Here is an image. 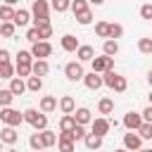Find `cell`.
Instances as JSON below:
<instances>
[{"mask_svg":"<svg viewBox=\"0 0 152 152\" xmlns=\"http://www.w3.org/2000/svg\"><path fill=\"white\" fill-rule=\"evenodd\" d=\"M31 14H33V26L48 24L50 21V2L48 0H33L31 2Z\"/></svg>","mask_w":152,"mask_h":152,"instance_id":"obj_1","label":"cell"},{"mask_svg":"<svg viewBox=\"0 0 152 152\" xmlns=\"http://www.w3.org/2000/svg\"><path fill=\"white\" fill-rule=\"evenodd\" d=\"M24 121L31 124L36 131H45L48 128V116H45V112H38V109H26L24 112Z\"/></svg>","mask_w":152,"mask_h":152,"instance_id":"obj_2","label":"cell"},{"mask_svg":"<svg viewBox=\"0 0 152 152\" xmlns=\"http://www.w3.org/2000/svg\"><path fill=\"white\" fill-rule=\"evenodd\" d=\"M0 121H2L5 126H19V124L24 121V112L12 109V107H2V109H0Z\"/></svg>","mask_w":152,"mask_h":152,"instance_id":"obj_3","label":"cell"},{"mask_svg":"<svg viewBox=\"0 0 152 152\" xmlns=\"http://www.w3.org/2000/svg\"><path fill=\"white\" fill-rule=\"evenodd\" d=\"M90 64H93V71L104 74V71L114 69V57H109V55H100V57H93Z\"/></svg>","mask_w":152,"mask_h":152,"instance_id":"obj_4","label":"cell"},{"mask_svg":"<svg viewBox=\"0 0 152 152\" xmlns=\"http://www.w3.org/2000/svg\"><path fill=\"white\" fill-rule=\"evenodd\" d=\"M31 55H33L36 59H45V57H50V55H52V45H50V40H38V43H33V45H31Z\"/></svg>","mask_w":152,"mask_h":152,"instance_id":"obj_5","label":"cell"},{"mask_svg":"<svg viewBox=\"0 0 152 152\" xmlns=\"http://www.w3.org/2000/svg\"><path fill=\"white\" fill-rule=\"evenodd\" d=\"M64 76L69 78V81H83V76H86V71H83V66H81V62H69L66 66H64Z\"/></svg>","mask_w":152,"mask_h":152,"instance_id":"obj_6","label":"cell"},{"mask_svg":"<svg viewBox=\"0 0 152 152\" xmlns=\"http://www.w3.org/2000/svg\"><path fill=\"white\" fill-rule=\"evenodd\" d=\"M109 128H112V121L109 119H104V116H100V119H93L90 121V133H95V135H107L109 133Z\"/></svg>","mask_w":152,"mask_h":152,"instance_id":"obj_7","label":"cell"},{"mask_svg":"<svg viewBox=\"0 0 152 152\" xmlns=\"http://www.w3.org/2000/svg\"><path fill=\"white\" fill-rule=\"evenodd\" d=\"M140 145H142V138L138 135V131H128V133L124 135V147H126L128 152L140 150Z\"/></svg>","mask_w":152,"mask_h":152,"instance_id":"obj_8","label":"cell"},{"mask_svg":"<svg viewBox=\"0 0 152 152\" xmlns=\"http://www.w3.org/2000/svg\"><path fill=\"white\" fill-rule=\"evenodd\" d=\"M83 83H86V88H88V90H97V88H102V86H104L102 74H97V71L86 74V76H83Z\"/></svg>","mask_w":152,"mask_h":152,"instance_id":"obj_9","label":"cell"},{"mask_svg":"<svg viewBox=\"0 0 152 152\" xmlns=\"http://www.w3.org/2000/svg\"><path fill=\"white\" fill-rule=\"evenodd\" d=\"M124 126H126L128 131H138V128L142 126V114H138V112L124 114Z\"/></svg>","mask_w":152,"mask_h":152,"instance_id":"obj_10","label":"cell"},{"mask_svg":"<svg viewBox=\"0 0 152 152\" xmlns=\"http://www.w3.org/2000/svg\"><path fill=\"white\" fill-rule=\"evenodd\" d=\"M17 126H5L2 131H0V140L5 142V145H14L17 140H19V133L14 131Z\"/></svg>","mask_w":152,"mask_h":152,"instance_id":"obj_11","label":"cell"},{"mask_svg":"<svg viewBox=\"0 0 152 152\" xmlns=\"http://www.w3.org/2000/svg\"><path fill=\"white\" fill-rule=\"evenodd\" d=\"M62 50L64 52H76L78 50V38L76 36H71V33H66V36H62Z\"/></svg>","mask_w":152,"mask_h":152,"instance_id":"obj_12","label":"cell"},{"mask_svg":"<svg viewBox=\"0 0 152 152\" xmlns=\"http://www.w3.org/2000/svg\"><path fill=\"white\" fill-rule=\"evenodd\" d=\"M31 71L36 74V76H45L48 71H50V64H48V59H33V64H31Z\"/></svg>","mask_w":152,"mask_h":152,"instance_id":"obj_13","label":"cell"},{"mask_svg":"<svg viewBox=\"0 0 152 152\" xmlns=\"http://www.w3.org/2000/svg\"><path fill=\"white\" fill-rule=\"evenodd\" d=\"M74 119H76V124H90L93 121V114H90V109L88 107H78L76 112H74Z\"/></svg>","mask_w":152,"mask_h":152,"instance_id":"obj_14","label":"cell"},{"mask_svg":"<svg viewBox=\"0 0 152 152\" xmlns=\"http://www.w3.org/2000/svg\"><path fill=\"white\" fill-rule=\"evenodd\" d=\"M76 57H78V62H90V59L95 57V50H93L90 45H78Z\"/></svg>","mask_w":152,"mask_h":152,"instance_id":"obj_15","label":"cell"},{"mask_svg":"<svg viewBox=\"0 0 152 152\" xmlns=\"http://www.w3.org/2000/svg\"><path fill=\"white\" fill-rule=\"evenodd\" d=\"M10 90H12L14 95H24V93H26V83H24V78H21V76L10 78Z\"/></svg>","mask_w":152,"mask_h":152,"instance_id":"obj_16","label":"cell"},{"mask_svg":"<svg viewBox=\"0 0 152 152\" xmlns=\"http://www.w3.org/2000/svg\"><path fill=\"white\" fill-rule=\"evenodd\" d=\"M74 126H76L74 114H64V116L59 119V131H62V133H71V131H74Z\"/></svg>","mask_w":152,"mask_h":152,"instance_id":"obj_17","label":"cell"},{"mask_svg":"<svg viewBox=\"0 0 152 152\" xmlns=\"http://www.w3.org/2000/svg\"><path fill=\"white\" fill-rule=\"evenodd\" d=\"M12 21H14V26H26V24L31 21V12H28V10H17Z\"/></svg>","mask_w":152,"mask_h":152,"instance_id":"obj_18","label":"cell"},{"mask_svg":"<svg viewBox=\"0 0 152 152\" xmlns=\"http://www.w3.org/2000/svg\"><path fill=\"white\" fill-rule=\"evenodd\" d=\"M116 52H119V43H116L114 38H104V43H102V55L114 57Z\"/></svg>","mask_w":152,"mask_h":152,"instance_id":"obj_19","label":"cell"},{"mask_svg":"<svg viewBox=\"0 0 152 152\" xmlns=\"http://www.w3.org/2000/svg\"><path fill=\"white\" fill-rule=\"evenodd\" d=\"M59 109H62L64 114H74V112H76V102H74V97H71V95H64V97L59 100Z\"/></svg>","mask_w":152,"mask_h":152,"instance_id":"obj_20","label":"cell"},{"mask_svg":"<svg viewBox=\"0 0 152 152\" xmlns=\"http://www.w3.org/2000/svg\"><path fill=\"white\" fill-rule=\"evenodd\" d=\"M83 142H86V147H88V150H100V147H102V135L88 133V135L83 138Z\"/></svg>","mask_w":152,"mask_h":152,"instance_id":"obj_21","label":"cell"},{"mask_svg":"<svg viewBox=\"0 0 152 152\" xmlns=\"http://www.w3.org/2000/svg\"><path fill=\"white\" fill-rule=\"evenodd\" d=\"M40 88H43V78H40V76H36V74H33V76H28V78H26V90L38 93Z\"/></svg>","mask_w":152,"mask_h":152,"instance_id":"obj_22","label":"cell"},{"mask_svg":"<svg viewBox=\"0 0 152 152\" xmlns=\"http://www.w3.org/2000/svg\"><path fill=\"white\" fill-rule=\"evenodd\" d=\"M126 88H128V81H126V76H114V81H112V90L114 93H126Z\"/></svg>","mask_w":152,"mask_h":152,"instance_id":"obj_23","label":"cell"},{"mask_svg":"<svg viewBox=\"0 0 152 152\" xmlns=\"http://www.w3.org/2000/svg\"><path fill=\"white\" fill-rule=\"evenodd\" d=\"M40 138H43V145H45V150L48 147H52V145H57V133L55 131H40Z\"/></svg>","mask_w":152,"mask_h":152,"instance_id":"obj_24","label":"cell"},{"mask_svg":"<svg viewBox=\"0 0 152 152\" xmlns=\"http://www.w3.org/2000/svg\"><path fill=\"white\" fill-rule=\"evenodd\" d=\"M52 109H57V100L52 97V95H45L43 100H40V112H52Z\"/></svg>","mask_w":152,"mask_h":152,"instance_id":"obj_25","label":"cell"},{"mask_svg":"<svg viewBox=\"0 0 152 152\" xmlns=\"http://www.w3.org/2000/svg\"><path fill=\"white\" fill-rule=\"evenodd\" d=\"M0 76H2V78H7V81H10V78H14V76H17V69H14V64H12V62H5V64H0Z\"/></svg>","mask_w":152,"mask_h":152,"instance_id":"obj_26","label":"cell"},{"mask_svg":"<svg viewBox=\"0 0 152 152\" xmlns=\"http://www.w3.org/2000/svg\"><path fill=\"white\" fill-rule=\"evenodd\" d=\"M14 97H17V95H14L10 88H0V107H10Z\"/></svg>","mask_w":152,"mask_h":152,"instance_id":"obj_27","label":"cell"},{"mask_svg":"<svg viewBox=\"0 0 152 152\" xmlns=\"http://www.w3.org/2000/svg\"><path fill=\"white\" fill-rule=\"evenodd\" d=\"M14 31H17L14 21H2V24H0V36H2V38H12Z\"/></svg>","mask_w":152,"mask_h":152,"instance_id":"obj_28","label":"cell"},{"mask_svg":"<svg viewBox=\"0 0 152 152\" xmlns=\"http://www.w3.org/2000/svg\"><path fill=\"white\" fill-rule=\"evenodd\" d=\"M28 145H31V150H36V152L45 150V145H43V138H40V131H38V133H31V138H28Z\"/></svg>","mask_w":152,"mask_h":152,"instance_id":"obj_29","label":"cell"},{"mask_svg":"<svg viewBox=\"0 0 152 152\" xmlns=\"http://www.w3.org/2000/svg\"><path fill=\"white\" fill-rule=\"evenodd\" d=\"M97 109H100V114H112V112H114V100L102 97V100H100V104H97Z\"/></svg>","mask_w":152,"mask_h":152,"instance_id":"obj_30","label":"cell"},{"mask_svg":"<svg viewBox=\"0 0 152 152\" xmlns=\"http://www.w3.org/2000/svg\"><path fill=\"white\" fill-rule=\"evenodd\" d=\"M88 5H90L88 0H71V12H74V17L81 14V12H86V10H90Z\"/></svg>","mask_w":152,"mask_h":152,"instance_id":"obj_31","label":"cell"},{"mask_svg":"<svg viewBox=\"0 0 152 152\" xmlns=\"http://www.w3.org/2000/svg\"><path fill=\"white\" fill-rule=\"evenodd\" d=\"M14 12L17 10H12V5H0V21H12Z\"/></svg>","mask_w":152,"mask_h":152,"instance_id":"obj_32","label":"cell"},{"mask_svg":"<svg viewBox=\"0 0 152 152\" xmlns=\"http://www.w3.org/2000/svg\"><path fill=\"white\" fill-rule=\"evenodd\" d=\"M33 59H36V57L31 55V50H19V52H17V64H19V62H21V64H33Z\"/></svg>","mask_w":152,"mask_h":152,"instance_id":"obj_33","label":"cell"},{"mask_svg":"<svg viewBox=\"0 0 152 152\" xmlns=\"http://www.w3.org/2000/svg\"><path fill=\"white\" fill-rule=\"evenodd\" d=\"M138 135H140L142 140H152V124H150V121H142V126L138 128Z\"/></svg>","mask_w":152,"mask_h":152,"instance_id":"obj_34","label":"cell"},{"mask_svg":"<svg viewBox=\"0 0 152 152\" xmlns=\"http://www.w3.org/2000/svg\"><path fill=\"white\" fill-rule=\"evenodd\" d=\"M95 33L100 38H109V21H97L95 24Z\"/></svg>","mask_w":152,"mask_h":152,"instance_id":"obj_35","label":"cell"},{"mask_svg":"<svg viewBox=\"0 0 152 152\" xmlns=\"http://www.w3.org/2000/svg\"><path fill=\"white\" fill-rule=\"evenodd\" d=\"M138 50L142 55H152V38H140L138 40Z\"/></svg>","mask_w":152,"mask_h":152,"instance_id":"obj_36","label":"cell"},{"mask_svg":"<svg viewBox=\"0 0 152 152\" xmlns=\"http://www.w3.org/2000/svg\"><path fill=\"white\" fill-rule=\"evenodd\" d=\"M50 7H52L55 12H66V10L71 7V0H52Z\"/></svg>","mask_w":152,"mask_h":152,"instance_id":"obj_37","label":"cell"},{"mask_svg":"<svg viewBox=\"0 0 152 152\" xmlns=\"http://www.w3.org/2000/svg\"><path fill=\"white\" fill-rule=\"evenodd\" d=\"M38 28V33H40V40H48L50 36H52V24L48 21V24H40V26H36Z\"/></svg>","mask_w":152,"mask_h":152,"instance_id":"obj_38","label":"cell"},{"mask_svg":"<svg viewBox=\"0 0 152 152\" xmlns=\"http://www.w3.org/2000/svg\"><path fill=\"white\" fill-rule=\"evenodd\" d=\"M86 135H88V133H86V126H83V124H76V126H74V131H71L74 142H76V140H83Z\"/></svg>","mask_w":152,"mask_h":152,"instance_id":"obj_39","label":"cell"},{"mask_svg":"<svg viewBox=\"0 0 152 152\" xmlns=\"http://www.w3.org/2000/svg\"><path fill=\"white\" fill-rule=\"evenodd\" d=\"M76 21H78L81 26H88V24L93 21V12H90V10H86V12H81V14H76Z\"/></svg>","mask_w":152,"mask_h":152,"instance_id":"obj_40","label":"cell"},{"mask_svg":"<svg viewBox=\"0 0 152 152\" xmlns=\"http://www.w3.org/2000/svg\"><path fill=\"white\" fill-rule=\"evenodd\" d=\"M14 69H17V76H21V78H24V76L28 78V76L33 74V71H31V64H21V62H19V64H14Z\"/></svg>","mask_w":152,"mask_h":152,"instance_id":"obj_41","label":"cell"},{"mask_svg":"<svg viewBox=\"0 0 152 152\" xmlns=\"http://www.w3.org/2000/svg\"><path fill=\"white\" fill-rule=\"evenodd\" d=\"M121 36H124V26H121V24H109V38L116 40V38H121Z\"/></svg>","mask_w":152,"mask_h":152,"instance_id":"obj_42","label":"cell"},{"mask_svg":"<svg viewBox=\"0 0 152 152\" xmlns=\"http://www.w3.org/2000/svg\"><path fill=\"white\" fill-rule=\"evenodd\" d=\"M26 40H28V43H31V45H33V43H38V40H40V33H38V28H36V26H31V28H28V31H26Z\"/></svg>","mask_w":152,"mask_h":152,"instance_id":"obj_43","label":"cell"},{"mask_svg":"<svg viewBox=\"0 0 152 152\" xmlns=\"http://www.w3.org/2000/svg\"><path fill=\"white\" fill-rule=\"evenodd\" d=\"M140 17H142V19H152V2H145V5L140 7Z\"/></svg>","mask_w":152,"mask_h":152,"instance_id":"obj_44","label":"cell"},{"mask_svg":"<svg viewBox=\"0 0 152 152\" xmlns=\"http://www.w3.org/2000/svg\"><path fill=\"white\" fill-rule=\"evenodd\" d=\"M140 114H142V121H150V124H152V104H150V107H145Z\"/></svg>","mask_w":152,"mask_h":152,"instance_id":"obj_45","label":"cell"},{"mask_svg":"<svg viewBox=\"0 0 152 152\" xmlns=\"http://www.w3.org/2000/svg\"><path fill=\"white\" fill-rule=\"evenodd\" d=\"M5 62H10V50L0 48V64H5Z\"/></svg>","mask_w":152,"mask_h":152,"instance_id":"obj_46","label":"cell"},{"mask_svg":"<svg viewBox=\"0 0 152 152\" xmlns=\"http://www.w3.org/2000/svg\"><path fill=\"white\" fill-rule=\"evenodd\" d=\"M88 2H90V5H95V7H97V5H102V2H104V0H88Z\"/></svg>","mask_w":152,"mask_h":152,"instance_id":"obj_47","label":"cell"},{"mask_svg":"<svg viewBox=\"0 0 152 152\" xmlns=\"http://www.w3.org/2000/svg\"><path fill=\"white\" fill-rule=\"evenodd\" d=\"M147 83H150V86H152V69H150V71H147Z\"/></svg>","mask_w":152,"mask_h":152,"instance_id":"obj_48","label":"cell"},{"mask_svg":"<svg viewBox=\"0 0 152 152\" xmlns=\"http://www.w3.org/2000/svg\"><path fill=\"white\" fill-rule=\"evenodd\" d=\"M114 152H128V150H126V147H124V150H114Z\"/></svg>","mask_w":152,"mask_h":152,"instance_id":"obj_49","label":"cell"},{"mask_svg":"<svg viewBox=\"0 0 152 152\" xmlns=\"http://www.w3.org/2000/svg\"><path fill=\"white\" fill-rule=\"evenodd\" d=\"M7 152H17V150H14V147H10V150H7Z\"/></svg>","mask_w":152,"mask_h":152,"instance_id":"obj_50","label":"cell"},{"mask_svg":"<svg viewBox=\"0 0 152 152\" xmlns=\"http://www.w3.org/2000/svg\"><path fill=\"white\" fill-rule=\"evenodd\" d=\"M135 152H147V150H142V147H140V150H135Z\"/></svg>","mask_w":152,"mask_h":152,"instance_id":"obj_51","label":"cell"},{"mask_svg":"<svg viewBox=\"0 0 152 152\" xmlns=\"http://www.w3.org/2000/svg\"><path fill=\"white\" fill-rule=\"evenodd\" d=\"M2 145H5V142H2V140H0V150H2Z\"/></svg>","mask_w":152,"mask_h":152,"instance_id":"obj_52","label":"cell"},{"mask_svg":"<svg viewBox=\"0 0 152 152\" xmlns=\"http://www.w3.org/2000/svg\"><path fill=\"white\" fill-rule=\"evenodd\" d=\"M150 104H152V93H150Z\"/></svg>","mask_w":152,"mask_h":152,"instance_id":"obj_53","label":"cell"},{"mask_svg":"<svg viewBox=\"0 0 152 152\" xmlns=\"http://www.w3.org/2000/svg\"><path fill=\"white\" fill-rule=\"evenodd\" d=\"M147 152H152V150H147Z\"/></svg>","mask_w":152,"mask_h":152,"instance_id":"obj_54","label":"cell"},{"mask_svg":"<svg viewBox=\"0 0 152 152\" xmlns=\"http://www.w3.org/2000/svg\"><path fill=\"white\" fill-rule=\"evenodd\" d=\"M0 81H2V76H0Z\"/></svg>","mask_w":152,"mask_h":152,"instance_id":"obj_55","label":"cell"},{"mask_svg":"<svg viewBox=\"0 0 152 152\" xmlns=\"http://www.w3.org/2000/svg\"><path fill=\"white\" fill-rule=\"evenodd\" d=\"M40 152H45V150H40Z\"/></svg>","mask_w":152,"mask_h":152,"instance_id":"obj_56","label":"cell"},{"mask_svg":"<svg viewBox=\"0 0 152 152\" xmlns=\"http://www.w3.org/2000/svg\"><path fill=\"white\" fill-rule=\"evenodd\" d=\"M31 2H33V0H31Z\"/></svg>","mask_w":152,"mask_h":152,"instance_id":"obj_57","label":"cell"}]
</instances>
